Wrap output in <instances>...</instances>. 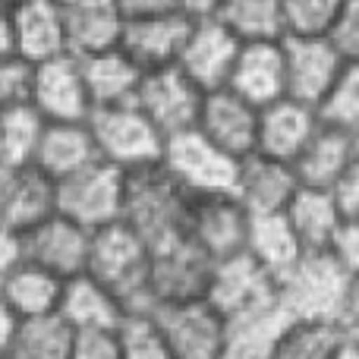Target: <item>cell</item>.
Wrapping results in <instances>:
<instances>
[{"mask_svg": "<svg viewBox=\"0 0 359 359\" xmlns=\"http://www.w3.org/2000/svg\"><path fill=\"white\" fill-rule=\"evenodd\" d=\"M0 359H6V356H0Z\"/></svg>", "mask_w": 359, "mask_h": 359, "instance_id": "11a10c76", "label": "cell"}, {"mask_svg": "<svg viewBox=\"0 0 359 359\" xmlns=\"http://www.w3.org/2000/svg\"><path fill=\"white\" fill-rule=\"evenodd\" d=\"M356 161L353 149V133H344L337 126L318 123V130L309 136L297 158H293V170L303 186H318V189H334L341 177Z\"/></svg>", "mask_w": 359, "mask_h": 359, "instance_id": "d4e9b609", "label": "cell"}, {"mask_svg": "<svg viewBox=\"0 0 359 359\" xmlns=\"http://www.w3.org/2000/svg\"><path fill=\"white\" fill-rule=\"evenodd\" d=\"M63 318L73 325V331L82 328H120L126 309L101 280H95L88 271L63 280V297L57 306Z\"/></svg>", "mask_w": 359, "mask_h": 359, "instance_id": "83f0119b", "label": "cell"}, {"mask_svg": "<svg viewBox=\"0 0 359 359\" xmlns=\"http://www.w3.org/2000/svg\"><path fill=\"white\" fill-rule=\"evenodd\" d=\"M215 16L240 41L284 38V0H221Z\"/></svg>", "mask_w": 359, "mask_h": 359, "instance_id": "e575fe53", "label": "cell"}, {"mask_svg": "<svg viewBox=\"0 0 359 359\" xmlns=\"http://www.w3.org/2000/svg\"><path fill=\"white\" fill-rule=\"evenodd\" d=\"M347 325H359V274L350 278V297H347Z\"/></svg>", "mask_w": 359, "mask_h": 359, "instance_id": "681fc988", "label": "cell"}, {"mask_svg": "<svg viewBox=\"0 0 359 359\" xmlns=\"http://www.w3.org/2000/svg\"><path fill=\"white\" fill-rule=\"evenodd\" d=\"M280 44H284L287 98H297L318 111L341 73L344 57L325 35H284Z\"/></svg>", "mask_w": 359, "mask_h": 359, "instance_id": "5bb4252c", "label": "cell"}, {"mask_svg": "<svg viewBox=\"0 0 359 359\" xmlns=\"http://www.w3.org/2000/svg\"><path fill=\"white\" fill-rule=\"evenodd\" d=\"M13 328H16V316H13V309L4 303V299H0V356H6V347H10Z\"/></svg>", "mask_w": 359, "mask_h": 359, "instance_id": "7dc6e473", "label": "cell"}, {"mask_svg": "<svg viewBox=\"0 0 359 359\" xmlns=\"http://www.w3.org/2000/svg\"><path fill=\"white\" fill-rule=\"evenodd\" d=\"M334 196L344 215H359V161L350 164V170L341 177V183L334 186Z\"/></svg>", "mask_w": 359, "mask_h": 359, "instance_id": "7bdbcfd3", "label": "cell"}, {"mask_svg": "<svg viewBox=\"0 0 359 359\" xmlns=\"http://www.w3.org/2000/svg\"><path fill=\"white\" fill-rule=\"evenodd\" d=\"M196 130L205 133L215 145L230 151L233 158H243L255 151V133H259V107L249 104L227 86L205 92L202 111H198Z\"/></svg>", "mask_w": 359, "mask_h": 359, "instance_id": "d6986e66", "label": "cell"}, {"mask_svg": "<svg viewBox=\"0 0 359 359\" xmlns=\"http://www.w3.org/2000/svg\"><path fill=\"white\" fill-rule=\"evenodd\" d=\"M287 322H290V316L278 299L227 316L221 359H274Z\"/></svg>", "mask_w": 359, "mask_h": 359, "instance_id": "603a6c76", "label": "cell"}, {"mask_svg": "<svg viewBox=\"0 0 359 359\" xmlns=\"http://www.w3.org/2000/svg\"><path fill=\"white\" fill-rule=\"evenodd\" d=\"M331 359H359V341L353 334H347V337H344V344L337 347V353Z\"/></svg>", "mask_w": 359, "mask_h": 359, "instance_id": "f907efd6", "label": "cell"}, {"mask_svg": "<svg viewBox=\"0 0 359 359\" xmlns=\"http://www.w3.org/2000/svg\"><path fill=\"white\" fill-rule=\"evenodd\" d=\"M350 274L337 259L322 252H303L299 262L278 278V303L290 318H337L347 322Z\"/></svg>", "mask_w": 359, "mask_h": 359, "instance_id": "3957f363", "label": "cell"}, {"mask_svg": "<svg viewBox=\"0 0 359 359\" xmlns=\"http://www.w3.org/2000/svg\"><path fill=\"white\" fill-rule=\"evenodd\" d=\"M174 4H177V10L186 13L189 19H202V16H215L221 0H174Z\"/></svg>", "mask_w": 359, "mask_h": 359, "instance_id": "bcb514c9", "label": "cell"}, {"mask_svg": "<svg viewBox=\"0 0 359 359\" xmlns=\"http://www.w3.org/2000/svg\"><path fill=\"white\" fill-rule=\"evenodd\" d=\"M69 359H123L117 328H82L73 334Z\"/></svg>", "mask_w": 359, "mask_h": 359, "instance_id": "ab89813d", "label": "cell"}, {"mask_svg": "<svg viewBox=\"0 0 359 359\" xmlns=\"http://www.w3.org/2000/svg\"><path fill=\"white\" fill-rule=\"evenodd\" d=\"M240 44L243 41L217 16L192 19L183 50L177 57V67L202 92H215V88L227 86L230 69H233L236 54H240Z\"/></svg>", "mask_w": 359, "mask_h": 359, "instance_id": "4fadbf2b", "label": "cell"}, {"mask_svg": "<svg viewBox=\"0 0 359 359\" xmlns=\"http://www.w3.org/2000/svg\"><path fill=\"white\" fill-rule=\"evenodd\" d=\"M202 98H205V92L177 63L145 69L142 82L136 88V104L142 107V114L164 136L192 130L198 120V111H202Z\"/></svg>", "mask_w": 359, "mask_h": 359, "instance_id": "9c48e42d", "label": "cell"}, {"mask_svg": "<svg viewBox=\"0 0 359 359\" xmlns=\"http://www.w3.org/2000/svg\"><path fill=\"white\" fill-rule=\"evenodd\" d=\"M82 63V79H86L88 98L95 107H111V104H130L136 101V88L142 82L145 69L126 54L123 48H107L98 54L79 57Z\"/></svg>", "mask_w": 359, "mask_h": 359, "instance_id": "484cf974", "label": "cell"}, {"mask_svg": "<svg viewBox=\"0 0 359 359\" xmlns=\"http://www.w3.org/2000/svg\"><path fill=\"white\" fill-rule=\"evenodd\" d=\"M101 161L98 149H95L88 120H69V123H44L41 139H38L35 151V168L44 170L54 183L73 177L76 170L88 168V164Z\"/></svg>", "mask_w": 359, "mask_h": 359, "instance_id": "cb8c5ba5", "label": "cell"}, {"mask_svg": "<svg viewBox=\"0 0 359 359\" xmlns=\"http://www.w3.org/2000/svg\"><path fill=\"white\" fill-rule=\"evenodd\" d=\"M73 334V325L60 312L16 318L6 359H69Z\"/></svg>", "mask_w": 359, "mask_h": 359, "instance_id": "4dcf8cb0", "label": "cell"}, {"mask_svg": "<svg viewBox=\"0 0 359 359\" xmlns=\"http://www.w3.org/2000/svg\"><path fill=\"white\" fill-rule=\"evenodd\" d=\"M32 69H35V63H29L25 57H19V54L0 57V107L29 101V95H32Z\"/></svg>", "mask_w": 359, "mask_h": 359, "instance_id": "f35d334b", "label": "cell"}, {"mask_svg": "<svg viewBox=\"0 0 359 359\" xmlns=\"http://www.w3.org/2000/svg\"><path fill=\"white\" fill-rule=\"evenodd\" d=\"M325 38L344 60H359V0H344Z\"/></svg>", "mask_w": 359, "mask_h": 359, "instance_id": "60d3db41", "label": "cell"}, {"mask_svg": "<svg viewBox=\"0 0 359 359\" xmlns=\"http://www.w3.org/2000/svg\"><path fill=\"white\" fill-rule=\"evenodd\" d=\"M347 334L350 325L337 318H290L274 359H331Z\"/></svg>", "mask_w": 359, "mask_h": 359, "instance_id": "1f68e13d", "label": "cell"}, {"mask_svg": "<svg viewBox=\"0 0 359 359\" xmlns=\"http://www.w3.org/2000/svg\"><path fill=\"white\" fill-rule=\"evenodd\" d=\"M227 88L255 107H265L271 101L284 98L287 73H284V44H280V38L243 41L233 69H230Z\"/></svg>", "mask_w": 359, "mask_h": 359, "instance_id": "e0dca14e", "label": "cell"}, {"mask_svg": "<svg viewBox=\"0 0 359 359\" xmlns=\"http://www.w3.org/2000/svg\"><path fill=\"white\" fill-rule=\"evenodd\" d=\"M192 19L180 10L142 13V16H123L120 29V48L133 57L142 69H158L177 63L183 50L186 32Z\"/></svg>", "mask_w": 359, "mask_h": 359, "instance_id": "2e32d148", "label": "cell"}, {"mask_svg": "<svg viewBox=\"0 0 359 359\" xmlns=\"http://www.w3.org/2000/svg\"><path fill=\"white\" fill-rule=\"evenodd\" d=\"M151 316L161 325L174 359H221L227 318L205 297L155 306Z\"/></svg>", "mask_w": 359, "mask_h": 359, "instance_id": "30bf717a", "label": "cell"}, {"mask_svg": "<svg viewBox=\"0 0 359 359\" xmlns=\"http://www.w3.org/2000/svg\"><path fill=\"white\" fill-rule=\"evenodd\" d=\"M246 252L278 280L297 265L306 249L297 240L284 211H271V215H252L246 233Z\"/></svg>", "mask_w": 359, "mask_h": 359, "instance_id": "f546056e", "label": "cell"}, {"mask_svg": "<svg viewBox=\"0 0 359 359\" xmlns=\"http://www.w3.org/2000/svg\"><path fill=\"white\" fill-rule=\"evenodd\" d=\"M117 334L123 359H174V350L151 312H126Z\"/></svg>", "mask_w": 359, "mask_h": 359, "instance_id": "8d00e7d4", "label": "cell"}, {"mask_svg": "<svg viewBox=\"0 0 359 359\" xmlns=\"http://www.w3.org/2000/svg\"><path fill=\"white\" fill-rule=\"evenodd\" d=\"M57 211V183L35 164L0 170V224L16 233Z\"/></svg>", "mask_w": 359, "mask_h": 359, "instance_id": "ffe728a7", "label": "cell"}, {"mask_svg": "<svg viewBox=\"0 0 359 359\" xmlns=\"http://www.w3.org/2000/svg\"><path fill=\"white\" fill-rule=\"evenodd\" d=\"M328 252L337 259V265L353 278L359 274V215H344L334 236L328 243Z\"/></svg>", "mask_w": 359, "mask_h": 359, "instance_id": "b9f144b4", "label": "cell"}, {"mask_svg": "<svg viewBox=\"0 0 359 359\" xmlns=\"http://www.w3.org/2000/svg\"><path fill=\"white\" fill-rule=\"evenodd\" d=\"M353 149H356V161H359V130L353 133Z\"/></svg>", "mask_w": 359, "mask_h": 359, "instance_id": "f5cc1de1", "label": "cell"}, {"mask_svg": "<svg viewBox=\"0 0 359 359\" xmlns=\"http://www.w3.org/2000/svg\"><path fill=\"white\" fill-rule=\"evenodd\" d=\"M344 0H284V35H328Z\"/></svg>", "mask_w": 359, "mask_h": 359, "instance_id": "74e56055", "label": "cell"}, {"mask_svg": "<svg viewBox=\"0 0 359 359\" xmlns=\"http://www.w3.org/2000/svg\"><path fill=\"white\" fill-rule=\"evenodd\" d=\"M10 6L0 4V57L13 54V38H10Z\"/></svg>", "mask_w": 359, "mask_h": 359, "instance_id": "c3c4849f", "label": "cell"}, {"mask_svg": "<svg viewBox=\"0 0 359 359\" xmlns=\"http://www.w3.org/2000/svg\"><path fill=\"white\" fill-rule=\"evenodd\" d=\"M322 117L312 104L297 98H278L271 104L259 107V133H255V151L278 161H290L303 151L309 136L318 130Z\"/></svg>", "mask_w": 359, "mask_h": 359, "instance_id": "7402d4cb", "label": "cell"}, {"mask_svg": "<svg viewBox=\"0 0 359 359\" xmlns=\"http://www.w3.org/2000/svg\"><path fill=\"white\" fill-rule=\"evenodd\" d=\"M98 158L120 170H136L145 164H158L164 155V133L142 114L136 101L130 104L95 107L88 114Z\"/></svg>", "mask_w": 359, "mask_h": 359, "instance_id": "277c9868", "label": "cell"}, {"mask_svg": "<svg viewBox=\"0 0 359 359\" xmlns=\"http://www.w3.org/2000/svg\"><path fill=\"white\" fill-rule=\"evenodd\" d=\"M60 297H63V278H57L48 268L35 265V262H25V259L0 284V299L10 306L16 318L57 312Z\"/></svg>", "mask_w": 359, "mask_h": 359, "instance_id": "f1b7e54d", "label": "cell"}, {"mask_svg": "<svg viewBox=\"0 0 359 359\" xmlns=\"http://www.w3.org/2000/svg\"><path fill=\"white\" fill-rule=\"evenodd\" d=\"M117 10L123 16H142V13H161V10H177L174 0H117Z\"/></svg>", "mask_w": 359, "mask_h": 359, "instance_id": "f6af8a7d", "label": "cell"}, {"mask_svg": "<svg viewBox=\"0 0 359 359\" xmlns=\"http://www.w3.org/2000/svg\"><path fill=\"white\" fill-rule=\"evenodd\" d=\"M236 161L240 158H233L221 145H215L196 126L164 139L161 164L189 196L230 192L233 189V177H236Z\"/></svg>", "mask_w": 359, "mask_h": 359, "instance_id": "5b68a950", "label": "cell"}, {"mask_svg": "<svg viewBox=\"0 0 359 359\" xmlns=\"http://www.w3.org/2000/svg\"><path fill=\"white\" fill-rule=\"evenodd\" d=\"M297 186L299 180L290 161H278V158H268L262 151H249L236 161V177L230 192L240 198L249 215H271V211H284Z\"/></svg>", "mask_w": 359, "mask_h": 359, "instance_id": "ac0fdd59", "label": "cell"}, {"mask_svg": "<svg viewBox=\"0 0 359 359\" xmlns=\"http://www.w3.org/2000/svg\"><path fill=\"white\" fill-rule=\"evenodd\" d=\"M19 262H22V240H19L16 230L0 224V284H4V278Z\"/></svg>", "mask_w": 359, "mask_h": 359, "instance_id": "ee69618b", "label": "cell"}, {"mask_svg": "<svg viewBox=\"0 0 359 359\" xmlns=\"http://www.w3.org/2000/svg\"><path fill=\"white\" fill-rule=\"evenodd\" d=\"M192 196L168 174L161 161L136 170H123V211L120 221L130 224L149 246L174 240L186 230Z\"/></svg>", "mask_w": 359, "mask_h": 359, "instance_id": "7a4b0ae2", "label": "cell"}, {"mask_svg": "<svg viewBox=\"0 0 359 359\" xmlns=\"http://www.w3.org/2000/svg\"><path fill=\"white\" fill-rule=\"evenodd\" d=\"M249 221L252 215L243 208L233 192H208V196H192L183 233L211 262H217L246 249Z\"/></svg>", "mask_w": 359, "mask_h": 359, "instance_id": "ba28073f", "label": "cell"}, {"mask_svg": "<svg viewBox=\"0 0 359 359\" xmlns=\"http://www.w3.org/2000/svg\"><path fill=\"white\" fill-rule=\"evenodd\" d=\"M6 13L13 54L25 57L29 63H41L67 50L63 6L57 0H13Z\"/></svg>", "mask_w": 359, "mask_h": 359, "instance_id": "44dd1931", "label": "cell"}, {"mask_svg": "<svg viewBox=\"0 0 359 359\" xmlns=\"http://www.w3.org/2000/svg\"><path fill=\"white\" fill-rule=\"evenodd\" d=\"M205 299L227 318V316H236V312H246L278 299V280L243 249V252L217 259L211 265Z\"/></svg>", "mask_w": 359, "mask_h": 359, "instance_id": "9a60e30c", "label": "cell"}, {"mask_svg": "<svg viewBox=\"0 0 359 359\" xmlns=\"http://www.w3.org/2000/svg\"><path fill=\"white\" fill-rule=\"evenodd\" d=\"M149 265L151 246L123 221L104 224L92 230L86 271L107 287L123 303L126 312H151V290H149Z\"/></svg>", "mask_w": 359, "mask_h": 359, "instance_id": "6da1fadb", "label": "cell"}, {"mask_svg": "<svg viewBox=\"0 0 359 359\" xmlns=\"http://www.w3.org/2000/svg\"><path fill=\"white\" fill-rule=\"evenodd\" d=\"M44 123L48 120L38 114L32 101L0 107V170L35 161Z\"/></svg>", "mask_w": 359, "mask_h": 359, "instance_id": "836d02e7", "label": "cell"}, {"mask_svg": "<svg viewBox=\"0 0 359 359\" xmlns=\"http://www.w3.org/2000/svg\"><path fill=\"white\" fill-rule=\"evenodd\" d=\"M29 101L50 123L88 120V114H92V98H88L86 79H82L79 57L63 50V54H54V57H48V60L35 63Z\"/></svg>", "mask_w": 359, "mask_h": 359, "instance_id": "7c38bea8", "label": "cell"}, {"mask_svg": "<svg viewBox=\"0 0 359 359\" xmlns=\"http://www.w3.org/2000/svg\"><path fill=\"white\" fill-rule=\"evenodd\" d=\"M67 50L73 57H88L98 50L117 48L123 13L117 6H86V10H63Z\"/></svg>", "mask_w": 359, "mask_h": 359, "instance_id": "d6a6232c", "label": "cell"}, {"mask_svg": "<svg viewBox=\"0 0 359 359\" xmlns=\"http://www.w3.org/2000/svg\"><path fill=\"white\" fill-rule=\"evenodd\" d=\"M63 10H86V6H117V0H57Z\"/></svg>", "mask_w": 359, "mask_h": 359, "instance_id": "816d5d0a", "label": "cell"}, {"mask_svg": "<svg viewBox=\"0 0 359 359\" xmlns=\"http://www.w3.org/2000/svg\"><path fill=\"white\" fill-rule=\"evenodd\" d=\"M284 217L290 221L293 233L303 243L306 252H322V249H328L344 211L334 189H318V186L299 183L290 202L284 205Z\"/></svg>", "mask_w": 359, "mask_h": 359, "instance_id": "4316f807", "label": "cell"}, {"mask_svg": "<svg viewBox=\"0 0 359 359\" xmlns=\"http://www.w3.org/2000/svg\"><path fill=\"white\" fill-rule=\"evenodd\" d=\"M57 211L88 230L120 221L123 211V170L95 161L57 183Z\"/></svg>", "mask_w": 359, "mask_h": 359, "instance_id": "8992f818", "label": "cell"}, {"mask_svg": "<svg viewBox=\"0 0 359 359\" xmlns=\"http://www.w3.org/2000/svg\"><path fill=\"white\" fill-rule=\"evenodd\" d=\"M22 240V259L48 268L57 278H76L88 265V246H92V230L76 224L73 217L50 211L44 221L32 224L19 233Z\"/></svg>", "mask_w": 359, "mask_h": 359, "instance_id": "8fae6325", "label": "cell"}, {"mask_svg": "<svg viewBox=\"0 0 359 359\" xmlns=\"http://www.w3.org/2000/svg\"><path fill=\"white\" fill-rule=\"evenodd\" d=\"M211 265L215 262L196 246L186 233L151 246L149 265V290L151 303H180V299H198L208 290Z\"/></svg>", "mask_w": 359, "mask_h": 359, "instance_id": "52a82bcc", "label": "cell"}, {"mask_svg": "<svg viewBox=\"0 0 359 359\" xmlns=\"http://www.w3.org/2000/svg\"><path fill=\"white\" fill-rule=\"evenodd\" d=\"M318 117L322 123L337 126L344 133L359 130V60H344L334 86L318 104Z\"/></svg>", "mask_w": 359, "mask_h": 359, "instance_id": "d590c367", "label": "cell"}, {"mask_svg": "<svg viewBox=\"0 0 359 359\" xmlns=\"http://www.w3.org/2000/svg\"><path fill=\"white\" fill-rule=\"evenodd\" d=\"M350 334H353L356 341H359V325H350Z\"/></svg>", "mask_w": 359, "mask_h": 359, "instance_id": "db71d44e", "label": "cell"}]
</instances>
